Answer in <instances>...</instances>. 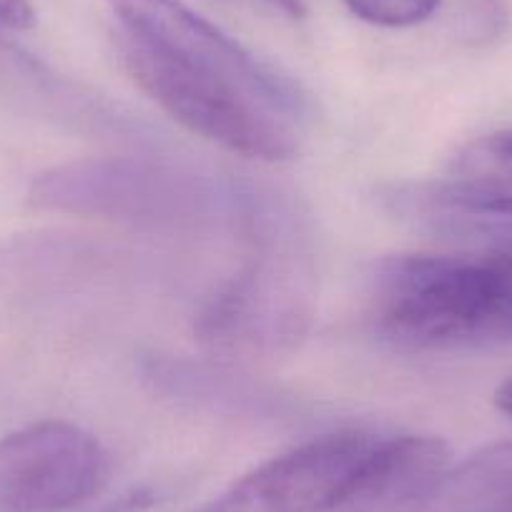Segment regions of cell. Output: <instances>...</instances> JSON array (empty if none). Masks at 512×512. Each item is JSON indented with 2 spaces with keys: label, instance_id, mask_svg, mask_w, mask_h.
I'll return each instance as SVG.
<instances>
[{
  "label": "cell",
  "instance_id": "obj_1",
  "mask_svg": "<svg viewBox=\"0 0 512 512\" xmlns=\"http://www.w3.org/2000/svg\"><path fill=\"white\" fill-rule=\"evenodd\" d=\"M131 81L176 123L256 161L299 154L304 93L184 0H108Z\"/></svg>",
  "mask_w": 512,
  "mask_h": 512
},
{
  "label": "cell",
  "instance_id": "obj_2",
  "mask_svg": "<svg viewBox=\"0 0 512 512\" xmlns=\"http://www.w3.org/2000/svg\"><path fill=\"white\" fill-rule=\"evenodd\" d=\"M239 269L199 309L194 334L221 357H272L302 344L317 309V269L302 214L287 199L239 191Z\"/></svg>",
  "mask_w": 512,
  "mask_h": 512
},
{
  "label": "cell",
  "instance_id": "obj_3",
  "mask_svg": "<svg viewBox=\"0 0 512 512\" xmlns=\"http://www.w3.org/2000/svg\"><path fill=\"white\" fill-rule=\"evenodd\" d=\"M367 319L384 342L412 352L510 344L512 256H387L369 277Z\"/></svg>",
  "mask_w": 512,
  "mask_h": 512
},
{
  "label": "cell",
  "instance_id": "obj_4",
  "mask_svg": "<svg viewBox=\"0 0 512 512\" xmlns=\"http://www.w3.org/2000/svg\"><path fill=\"white\" fill-rule=\"evenodd\" d=\"M239 191L149 156H96L41 171L28 186L38 211L113 221L164 234H199L234 224Z\"/></svg>",
  "mask_w": 512,
  "mask_h": 512
},
{
  "label": "cell",
  "instance_id": "obj_5",
  "mask_svg": "<svg viewBox=\"0 0 512 512\" xmlns=\"http://www.w3.org/2000/svg\"><path fill=\"white\" fill-rule=\"evenodd\" d=\"M111 480V455L96 435L61 420L0 440V512H66Z\"/></svg>",
  "mask_w": 512,
  "mask_h": 512
},
{
  "label": "cell",
  "instance_id": "obj_6",
  "mask_svg": "<svg viewBox=\"0 0 512 512\" xmlns=\"http://www.w3.org/2000/svg\"><path fill=\"white\" fill-rule=\"evenodd\" d=\"M379 437L342 430L302 442L236 480L201 512H339Z\"/></svg>",
  "mask_w": 512,
  "mask_h": 512
},
{
  "label": "cell",
  "instance_id": "obj_7",
  "mask_svg": "<svg viewBox=\"0 0 512 512\" xmlns=\"http://www.w3.org/2000/svg\"><path fill=\"white\" fill-rule=\"evenodd\" d=\"M0 106L16 116L93 139H141V126L53 71L26 48L0 38Z\"/></svg>",
  "mask_w": 512,
  "mask_h": 512
},
{
  "label": "cell",
  "instance_id": "obj_8",
  "mask_svg": "<svg viewBox=\"0 0 512 512\" xmlns=\"http://www.w3.org/2000/svg\"><path fill=\"white\" fill-rule=\"evenodd\" d=\"M447 467L450 447L440 437H379L339 512H415Z\"/></svg>",
  "mask_w": 512,
  "mask_h": 512
},
{
  "label": "cell",
  "instance_id": "obj_9",
  "mask_svg": "<svg viewBox=\"0 0 512 512\" xmlns=\"http://www.w3.org/2000/svg\"><path fill=\"white\" fill-rule=\"evenodd\" d=\"M144 379L166 400L214 415L264 417L279 412L274 392L216 362L154 354L144 362Z\"/></svg>",
  "mask_w": 512,
  "mask_h": 512
},
{
  "label": "cell",
  "instance_id": "obj_10",
  "mask_svg": "<svg viewBox=\"0 0 512 512\" xmlns=\"http://www.w3.org/2000/svg\"><path fill=\"white\" fill-rule=\"evenodd\" d=\"M415 512H512V440L447 467Z\"/></svg>",
  "mask_w": 512,
  "mask_h": 512
},
{
  "label": "cell",
  "instance_id": "obj_11",
  "mask_svg": "<svg viewBox=\"0 0 512 512\" xmlns=\"http://www.w3.org/2000/svg\"><path fill=\"white\" fill-rule=\"evenodd\" d=\"M452 171L457 181L512 191V128L485 134L462 146Z\"/></svg>",
  "mask_w": 512,
  "mask_h": 512
},
{
  "label": "cell",
  "instance_id": "obj_12",
  "mask_svg": "<svg viewBox=\"0 0 512 512\" xmlns=\"http://www.w3.org/2000/svg\"><path fill=\"white\" fill-rule=\"evenodd\" d=\"M364 23L382 28H407L427 21L442 0H344Z\"/></svg>",
  "mask_w": 512,
  "mask_h": 512
},
{
  "label": "cell",
  "instance_id": "obj_13",
  "mask_svg": "<svg viewBox=\"0 0 512 512\" xmlns=\"http://www.w3.org/2000/svg\"><path fill=\"white\" fill-rule=\"evenodd\" d=\"M36 23V11L31 0H0V28L8 31H28Z\"/></svg>",
  "mask_w": 512,
  "mask_h": 512
},
{
  "label": "cell",
  "instance_id": "obj_14",
  "mask_svg": "<svg viewBox=\"0 0 512 512\" xmlns=\"http://www.w3.org/2000/svg\"><path fill=\"white\" fill-rule=\"evenodd\" d=\"M274 8H279V11L284 13V16H289L292 21H302L304 16H307V3L304 0H269Z\"/></svg>",
  "mask_w": 512,
  "mask_h": 512
},
{
  "label": "cell",
  "instance_id": "obj_15",
  "mask_svg": "<svg viewBox=\"0 0 512 512\" xmlns=\"http://www.w3.org/2000/svg\"><path fill=\"white\" fill-rule=\"evenodd\" d=\"M495 407L512 420V377H507L505 382L497 387L495 392Z\"/></svg>",
  "mask_w": 512,
  "mask_h": 512
}]
</instances>
